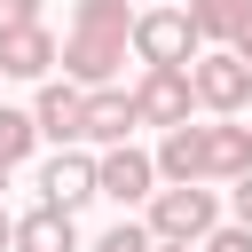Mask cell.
<instances>
[{"label":"cell","instance_id":"6da1fadb","mask_svg":"<svg viewBox=\"0 0 252 252\" xmlns=\"http://www.w3.org/2000/svg\"><path fill=\"white\" fill-rule=\"evenodd\" d=\"M126 55H134L142 71H189L205 47H197V32H189L181 8H134V24H126Z\"/></svg>","mask_w":252,"mask_h":252},{"label":"cell","instance_id":"7a4b0ae2","mask_svg":"<svg viewBox=\"0 0 252 252\" xmlns=\"http://www.w3.org/2000/svg\"><path fill=\"white\" fill-rule=\"evenodd\" d=\"M213 220H220V205L205 181H165V189H150V213H142L150 244H197Z\"/></svg>","mask_w":252,"mask_h":252},{"label":"cell","instance_id":"3957f363","mask_svg":"<svg viewBox=\"0 0 252 252\" xmlns=\"http://www.w3.org/2000/svg\"><path fill=\"white\" fill-rule=\"evenodd\" d=\"M189 94H197V110H213V118H244V110H252V63H236L228 47H205V55L189 63Z\"/></svg>","mask_w":252,"mask_h":252},{"label":"cell","instance_id":"277c9868","mask_svg":"<svg viewBox=\"0 0 252 252\" xmlns=\"http://www.w3.org/2000/svg\"><path fill=\"white\" fill-rule=\"evenodd\" d=\"M55 63H63L71 87H118L126 39H110V32H63V39H55Z\"/></svg>","mask_w":252,"mask_h":252},{"label":"cell","instance_id":"5b68a950","mask_svg":"<svg viewBox=\"0 0 252 252\" xmlns=\"http://www.w3.org/2000/svg\"><path fill=\"white\" fill-rule=\"evenodd\" d=\"M150 189H158V165H150V150H134V142H118V150H102L94 158V197H110V205H150Z\"/></svg>","mask_w":252,"mask_h":252},{"label":"cell","instance_id":"8992f818","mask_svg":"<svg viewBox=\"0 0 252 252\" xmlns=\"http://www.w3.org/2000/svg\"><path fill=\"white\" fill-rule=\"evenodd\" d=\"M126 94H134V126H189V110H197L189 71H142Z\"/></svg>","mask_w":252,"mask_h":252},{"label":"cell","instance_id":"52a82bcc","mask_svg":"<svg viewBox=\"0 0 252 252\" xmlns=\"http://www.w3.org/2000/svg\"><path fill=\"white\" fill-rule=\"evenodd\" d=\"M94 197V158L71 142V150H55L47 165H39V205H55V213H79Z\"/></svg>","mask_w":252,"mask_h":252},{"label":"cell","instance_id":"ba28073f","mask_svg":"<svg viewBox=\"0 0 252 252\" xmlns=\"http://www.w3.org/2000/svg\"><path fill=\"white\" fill-rule=\"evenodd\" d=\"M79 118H87V87H71V79H39V102H32V126H39V142H79Z\"/></svg>","mask_w":252,"mask_h":252},{"label":"cell","instance_id":"9c48e42d","mask_svg":"<svg viewBox=\"0 0 252 252\" xmlns=\"http://www.w3.org/2000/svg\"><path fill=\"white\" fill-rule=\"evenodd\" d=\"M197 150H205V181H236V173H252V126H244V118H213V126H197Z\"/></svg>","mask_w":252,"mask_h":252},{"label":"cell","instance_id":"30bf717a","mask_svg":"<svg viewBox=\"0 0 252 252\" xmlns=\"http://www.w3.org/2000/svg\"><path fill=\"white\" fill-rule=\"evenodd\" d=\"M79 142H102V150L134 142V94H126V87H87V118H79Z\"/></svg>","mask_w":252,"mask_h":252},{"label":"cell","instance_id":"8fae6325","mask_svg":"<svg viewBox=\"0 0 252 252\" xmlns=\"http://www.w3.org/2000/svg\"><path fill=\"white\" fill-rule=\"evenodd\" d=\"M47 71H55V32L47 24L0 32V79H47Z\"/></svg>","mask_w":252,"mask_h":252},{"label":"cell","instance_id":"7c38bea8","mask_svg":"<svg viewBox=\"0 0 252 252\" xmlns=\"http://www.w3.org/2000/svg\"><path fill=\"white\" fill-rule=\"evenodd\" d=\"M8 252H87V244H79V213H55V205L24 213V220L8 228Z\"/></svg>","mask_w":252,"mask_h":252},{"label":"cell","instance_id":"4fadbf2b","mask_svg":"<svg viewBox=\"0 0 252 252\" xmlns=\"http://www.w3.org/2000/svg\"><path fill=\"white\" fill-rule=\"evenodd\" d=\"M158 181H205V150H197V126H165V142L150 150Z\"/></svg>","mask_w":252,"mask_h":252},{"label":"cell","instance_id":"5bb4252c","mask_svg":"<svg viewBox=\"0 0 252 252\" xmlns=\"http://www.w3.org/2000/svg\"><path fill=\"white\" fill-rule=\"evenodd\" d=\"M181 16H189V32H197V47H228L236 24L252 16V0H189Z\"/></svg>","mask_w":252,"mask_h":252},{"label":"cell","instance_id":"9a60e30c","mask_svg":"<svg viewBox=\"0 0 252 252\" xmlns=\"http://www.w3.org/2000/svg\"><path fill=\"white\" fill-rule=\"evenodd\" d=\"M126 24H134L126 0H79V8H71V32H110V39H126Z\"/></svg>","mask_w":252,"mask_h":252},{"label":"cell","instance_id":"2e32d148","mask_svg":"<svg viewBox=\"0 0 252 252\" xmlns=\"http://www.w3.org/2000/svg\"><path fill=\"white\" fill-rule=\"evenodd\" d=\"M39 150V126H32V110H8L0 102V165H24Z\"/></svg>","mask_w":252,"mask_h":252},{"label":"cell","instance_id":"e0dca14e","mask_svg":"<svg viewBox=\"0 0 252 252\" xmlns=\"http://www.w3.org/2000/svg\"><path fill=\"white\" fill-rule=\"evenodd\" d=\"M87 252H150V228H142V220L126 213V220H110V228H102V236H94Z\"/></svg>","mask_w":252,"mask_h":252},{"label":"cell","instance_id":"ac0fdd59","mask_svg":"<svg viewBox=\"0 0 252 252\" xmlns=\"http://www.w3.org/2000/svg\"><path fill=\"white\" fill-rule=\"evenodd\" d=\"M197 252H252V228H244V220H213V228L197 236Z\"/></svg>","mask_w":252,"mask_h":252},{"label":"cell","instance_id":"d6986e66","mask_svg":"<svg viewBox=\"0 0 252 252\" xmlns=\"http://www.w3.org/2000/svg\"><path fill=\"white\" fill-rule=\"evenodd\" d=\"M16 24H39V0H0V32H16Z\"/></svg>","mask_w":252,"mask_h":252},{"label":"cell","instance_id":"ffe728a7","mask_svg":"<svg viewBox=\"0 0 252 252\" xmlns=\"http://www.w3.org/2000/svg\"><path fill=\"white\" fill-rule=\"evenodd\" d=\"M228 55H236V63H252V16L236 24V39H228Z\"/></svg>","mask_w":252,"mask_h":252},{"label":"cell","instance_id":"44dd1931","mask_svg":"<svg viewBox=\"0 0 252 252\" xmlns=\"http://www.w3.org/2000/svg\"><path fill=\"white\" fill-rule=\"evenodd\" d=\"M236 220L252 228V173H236Z\"/></svg>","mask_w":252,"mask_h":252},{"label":"cell","instance_id":"7402d4cb","mask_svg":"<svg viewBox=\"0 0 252 252\" xmlns=\"http://www.w3.org/2000/svg\"><path fill=\"white\" fill-rule=\"evenodd\" d=\"M8 228H16V220H8V213H0V252H8Z\"/></svg>","mask_w":252,"mask_h":252},{"label":"cell","instance_id":"603a6c76","mask_svg":"<svg viewBox=\"0 0 252 252\" xmlns=\"http://www.w3.org/2000/svg\"><path fill=\"white\" fill-rule=\"evenodd\" d=\"M150 252H197V244H150Z\"/></svg>","mask_w":252,"mask_h":252},{"label":"cell","instance_id":"cb8c5ba5","mask_svg":"<svg viewBox=\"0 0 252 252\" xmlns=\"http://www.w3.org/2000/svg\"><path fill=\"white\" fill-rule=\"evenodd\" d=\"M126 8H150V0H126Z\"/></svg>","mask_w":252,"mask_h":252},{"label":"cell","instance_id":"d4e9b609","mask_svg":"<svg viewBox=\"0 0 252 252\" xmlns=\"http://www.w3.org/2000/svg\"><path fill=\"white\" fill-rule=\"evenodd\" d=\"M0 181H8V165H0Z\"/></svg>","mask_w":252,"mask_h":252}]
</instances>
